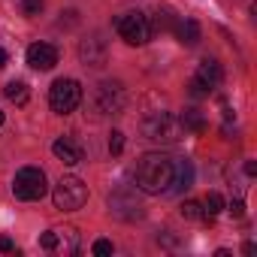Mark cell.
I'll use <instances>...</instances> for the list:
<instances>
[{
  "label": "cell",
  "mask_w": 257,
  "mask_h": 257,
  "mask_svg": "<svg viewBox=\"0 0 257 257\" xmlns=\"http://www.w3.org/2000/svg\"><path fill=\"white\" fill-rule=\"evenodd\" d=\"M143 134L155 143H179L185 137V127L179 121V115H170V112H155L143 121Z\"/></svg>",
  "instance_id": "3957f363"
},
{
  "label": "cell",
  "mask_w": 257,
  "mask_h": 257,
  "mask_svg": "<svg viewBox=\"0 0 257 257\" xmlns=\"http://www.w3.org/2000/svg\"><path fill=\"white\" fill-rule=\"evenodd\" d=\"M49 191L46 185V173L40 167H22L13 179V194L16 200H25V203H34V200H43Z\"/></svg>",
  "instance_id": "277c9868"
},
{
  "label": "cell",
  "mask_w": 257,
  "mask_h": 257,
  "mask_svg": "<svg viewBox=\"0 0 257 257\" xmlns=\"http://www.w3.org/2000/svg\"><path fill=\"white\" fill-rule=\"evenodd\" d=\"M91 251H94V254H97V257H106V254H112V251H115V245H112V242H109V239H97V242H94V248H91Z\"/></svg>",
  "instance_id": "7402d4cb"
},
{
  "label": "cell",
  "mask_w": 257,
  "mask_h": 257,
  "mask_svg": "<svg viewBox=\"0 0 257 257\" xmlns=\"http://www.w3.org/2000/svg\"><path fill=\"white\" fill-rule=\"evenodd\" d=\"M28 64L34 70L46 73V70H52L58 64V49L52 43H34V46H28Z\"/></svg>",
  "instance_id": "9c48e42d"
},
{
  "label": "cell",
  "mask_w": 257,
  "mask_h": 257,
  "mask_svg": "<svg viewBox=\"0 0 257 257\" xmlns=\"http://www.w3.org/2000/svg\"><path fill=\"white\" fill-rule=\"evenodd\" d=\"M176 34H179V43H185V46H197V43H200V25H197L194 19L179 22Z\"/></svg>",
  "instance_id": "9a60e30c"
},
{
  "label": "cell",
  "mask_w": 257,
  "mask_h": 257,
  "mask_svg": "<svg viewBox=\"0 0 257 257\" xmlns=\"http://www.w3.org/2000/svg\"><path fill=\"white\" fill-rule=\"evenodd\" d=\"M0 251H4V254L16 251V245H13V239H10V236H0Z\"/></svg>",
  "instance_id": "484cf974"
},
{
  "label": "cell",
  "mask_w": 257,
  "mask_h": 257,
  "mask_svg": "<svg viewBox=\"0 0 257 257\" xmlns=\"http://www.w3.org/2000/svg\"><path fill=\"white\" fill-rule=\"evenodd\" d=\"M4 94H7V100H10V103H16V106H25V103H28V97H31L25 82H7Z\"/></svg>",
  "instance_id": "e0dca14e"
},
{
  "label": "cell",
  "mask_w": 257,
  "mask_h": 257,
  "mask_svg": "<svg viewBox=\"0 0 257 257\" xmlns=\"http://www.w3.org/2000/svg\"><path fill=\"white\" fill-rule=\"evenodd\" d=\"M0 124H4V112H0Z\"/></svg>",
  "instance_id": "f1b7e54d"
},
{
  "label": "cell",
  "mask_w": 257,
  "mask_h": 257,
  "mask_svg": "<svg viewBox=\"0 0 257 257\" xmlns=\"http://www.w3.org/2000/svg\"><path fill=\"white\" fill-rule=\"evenodd\" d=\"M121 152H124V134L112 131L109 134V155H121Z\"/></svg>",
  "instance_id": "ffe728a7"
},
{
  "label": "cell",
  "mask_w": 257,
  "mask_h": 257,
  "mask_svg": "<svg viewBox=\"0 0 257 257\" xmlns=\"http://www.w3.org/2000/svg\"><path fill=\"white\" fill-rule=\"evenodd\" d=\"M7 58H10V55H7V49H0V70L7 67Z\"/></svg>",
  "instance_id": "83f0119b"
},
{
  "label": "cell",
  "mask_w": 257,
  "mask_h": 257,
  "mask_svg": "<svg viewBox=\"0 0 257 257\" xmlns=\"http://www.w3.org/2000/svg\"><path fill=\"white\" fill-rule=\"evenodd\" d=\"M52 203L61 212H76L88 203V185L79 176H64L52 191Z\"/></svg>",
  "instance_id": "7a4b0ae2"
},
{
  "label": "cell",
  "mask_w": 257,
  "mask_h": 257,
  "mask_svg": "<svg viewBox=\"0 0 257 257\" xmlns=\"http://www.w3.org/2000/svg\"><path fill=\"white\" fill-rule=\"evenodd\" d=\"M64 236H67V254H76L79 251V233L76 230H64Z\"/></svg>",
  "instance_id": "603a6c76"
},
{
  "label": "cell",
  "mask_w": 257,
  "mask_h": 257,
  "mask_svg": "<svg viewBox=\"0 0 257 257\" xmlns=\"http://www.w3.org/2000/svg\"><path fill=\"white\" fill-rule=\"evenodd\" d=\"M230 215H233V218H242V215H245V203H242V200H233V203H230Z\"/></svg>",
  "instance_id": "d4e9b609"
},
{
  "label": "cell",
  "mask_w": 257,
  "mask_h": 257,
  "mask_svg": "<svg viewBox=\"0 0 257 257\" xmlns=\"http://www.w3.org/2000/svg\"><path fill=\"white\" fill-rule=\"evenodd\" d=\"M124 88L118 82H100L94 91V106L100 115H118L124 109Z\"/></svg>",
  "instance_id": "52a82bcc"
},
{
  "label": "cell",
  "mask_w": 257,
  "mask_h": 257,
  "mask_svg": "<svg viewBox=\"0 0 257 257\" xmlns=\"http://www.w3.org/2000/svg\"><path fill=\"white\" fill-rule=\"evenodd\" d=\"M194 79H197L209 94H212V91L224 82V70H221V64H218L215 58H203V61H200V67H197V76H194Z\"/></svg>",
  "instance_id": "30bf717a"
},
{
  "label": "cell",
  "mask_w": 257,
  "mask_h": 257,
  "mask_svg": "<svg viewBox=\"0 0 257 257\" xmlns=\"http://www.w3.org/2000/svg\"><path fill=\"white\" fill-rule=\"evenodd\" d=\"M109 209H112V215L121 218V221L143 218V206H140L137 194H134V191H127V188H118V191L109 197Z\"/></svg>",
  "instance_id": "ba28073f"
},
{
  "label": "cell",
  "mask_w": 257,
  "mask_h": 257,
  "mask_svg": "<svg viewBox=\"0 0 257 257\" xmlns=\"http://www.w3.org/2000/svg\"><path fill=\"white\" fill-rule=\"evenodd\" d=\"M52 152H55V158L61 161V164H67V167H76V164H82V149L70 140V137H61V140H55L52 143Z\"/></svg>",
  "instance_id": "7c38bea8"
},
{
  "label": "cell",
  "mask_w": 257,
  "mask_h": 257,
  "mask_svg": "<svg viewBox=\"0 0 257 257\" xmlns=\"http://www.w3.org/2000/svg\"><path fill=\"white\" fill-rule=\"evenodd\" d=\"M182 218H188V221H200V218H203V203H197V200H185V203H182Z\"/></svg>",
  "instance_id": "ac0fdd59"
},
{
  "label": "cell",
  "mask_w": 257,
  "mask_h": 257,
  "mask_svg": "<svg viewBox=\"0 0 257 257\" xmlns=\"http://www.w3.org/2000/svg\"><path fill=\"white\" fill-rule=\"evenodd\" d=\"M218 212H224V197L218 191H209L206 200H203V221H212Z\"/></svg>",
  "instance_id": "2e32d148"
},
{
  "label": "cell",
  "mask_w": 257,
  "mask_h": 257,
  "mask_svg": "<svg viewBox=\"0 0 257 257\" xmlns=\"http://www.w3.org/2000/svg\"><path fill=\"white\" fill-rule=\"evenodd\" d=\"M118 34H121V40L127 43V46H146L149 43V37H152V28H149V19L143 16V13H124L121 19H118Z\"/></svg>",
  "instance_id": "8992f818"
},
{
  "label": "cell",
  "mask_w": 257,
  "mask_h": 257,
  "mask_svg": "<svg viewBox=\"0 0 257 257\" xmlns=\"http://www.w3.org/2000/svg\"><path fill=\"white\" fill-rule=\"evenodd\" d=\"M40 245H43L46 251H55V248L61 245V236H58V230H46V233L40 236Z\"/></svg>",
  "instance_id": "d6986e66"
},
{
  "label": "cell",
  "mask_w": 257,
  "mask_h": 257,
  "mask_svg": "<svg viewBox=\"0 0 257 257\" xmlns=\"http://www.w3.org/2000/svg\"><path fill=\"white\" fill-rule=\"evenodd\" d=\"M79 103H82V85L76 79H58L49 88V106H52V112L70 115Z\"/></svg>",
  "instance_id": "5b68a950"
},
{
  "label": "cell",
  "mask_w": 257,
  "mask_h": 257,
  "mask_svg": "<svg viewBox=\"0 0 257 257\" xmlns=\"http://www.w3.org/2000/svg\"><path fill=\"white\" fill-rule=\"evenodd\" d=\"M191 185H194V167H191V161L176 158V170H173V188H170V194H182V191H188Z\"/></svg>",
  "instance_id": "4fadbf2b"
},
{
  "label": "cell",
  "mask_w": 257,
  "mask_h": 257,
  "mask_svg": "<svg viewBox=\"0 0 257 257\" xmlns=\"http://www.w3.org/2000/svg\"><path fill=\"white\" fill-rule=\"evenodd\" d=\"M173 170H176V158L161 155V152H149L137 164V188L146 194H170Z\"/></svg>",
  "instance_id": "6da1fadb"
},
{
  "label": "cell",
  "mask_w": 257,
  "mask_h": 257,
  "mask_svg": "<svg viewBox=\"0 0 257 257\" xmlns=\"http://www.w3.org/2000/svg\"><path fill=\"white\" fill-rule=\"evenodd\" d=\"M188 88H191V97H209V91H206V88H203V85H200L197 79H194V82H191Z\"/></svg>",
  "instance_id": "cb8c5ba5"
},
{
  "label": "cell",
  "mask_w": 257,
  "mask_h": 257,
  "mask_svg": "<svg viewBox=\"0 0 257 257\" xmlns=\"http://www.w3.org/2000/svg\"><path fill=\"white\" fill-rule=\"evenodd\" d=\"M179 121L185 127V134H203L206 131V118L197 109H185V115H179Z\"/></svg>",
  "instance_id": "5bb4252c"
},
{
  "label": "cell",
  "mask_w": 257,
  "mask_h": 257,
  "mask_svg": "<svg viewBox=\"0 0 257 257\" xmlns=\"http://www.w3.org/2000/svg\"><path fill=\"white\" fill-rule=\"evenodd\" d=\"M22 13L25 16H40L43 13V0H22Z\"/></svg>",
  "instance_id": "44dd1931"
},
{
  "label": "cell",
  "mask_w": 257,
  "mask_h": 257,
  "mask_svg": "<svg viewBox=\"0 0 257 257\" xmlns=\"http://www.w3.org/2000/svg\"><path fill=\"white\" fill-rule=\"evenodd\" d=\"M245 173L254 176V173H257V164H254V161H245Z\"/></svg>",
  "instance_id": "4316f807"
},
{
  "label": "cell",
  "mask_w": 257,
  "mask_h": 257,
  "mask_svg": "<svg viewBox=\"0 0 257 257\" xmlns=\"http://www.w3.org/2000/svg\"><path fill=\"white\" fill-rule=\"evenodd\" d=\"M79 58H82L85 67H103V64H106V46H103V40H100V37H88V40H82V46H79Z\"/></svg>",
  "instance_id": "8fae6325"
}]
</instances>
